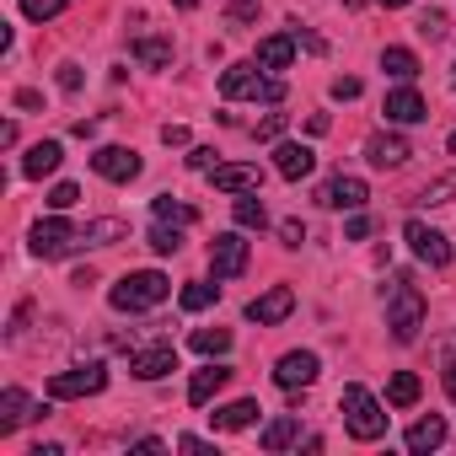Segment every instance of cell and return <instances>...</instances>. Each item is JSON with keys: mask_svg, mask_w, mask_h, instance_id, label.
Segmentation results:
<instances>
[{"mask_svg": "<svg viewBox=\"0 0 456 456\" xmlns=\"http://www.w3.org/2000/svg\"><path fill=\"white\" fill-rule=\"evenodd\" d=\"M338 408H344V429H349L354 440H365V445H370V440H381V435H387V413H381V403H376L360 381H349V387H344Z\"/></svg>", "mask_w": 456, "mask_h": 456, "instance_id": "4", "label": "cell"}, {"mask_svg": "<svg viewBox=\"0 0 456 456\" xmlns=\"http://www.w3.org/2000/svg\"><path fill=\"white\" fill-rule=\"evenodd\" d=\"M232 17H237V22H253V17H258V0H237Z\"/></svg>", "mask_w": 456, "mask_h": 456, "instance_id": "47", "label": "cell"}, {"mask_svg": "<svg viewBox=\"0 0 456 456\" xmlns=\"http://www.w3.org/2000/svg\"><path fill=\"white\" fill-rule=\"evenodd\" d=\"M387 328L397 344H413L424 328V296L408 274H392V285H387Z\"/></svg>", "mask_w": 456, "mask_h": 456, "instance_id": "1", "label": "cell"}, {"mask_svg": "<svg viewBox=\"0 0 456 456\" xmlns=\"http://www.w3.org/2000/svg\"><path fill=\"white\" fill-rule=\"evenodd\" d=\"M134 60L151 65V70H167L172 65V38H134Z\"/></svg>", "mask_w": 456, "mask_h": 456, "instance_id": "30", "label": "cell"}, {"mask_svg": "<svg viewBox=\"0 0 456 456\" xmlns=\"http://www.w3.org/2000/svg\"><path fill=\"white\" fill-rule=\"evenodd\" d=\"M76 237H81V232L65 220V209H54L49 220L33 225V253H38V258H65V253L76 248Z\"/></svg>", "mask_w": 456, "mask_h": 456, "instance_id": "7", "label": "cell"}, {"mask_svg": "<svg viewBox=\"0 0 456 456\" xmlns=\"http://www.w3.org/2000/svg\"><path fill=\"white\" fill-rule=\"evenodd\" d=\"M248 258H253V242H242V232H225L209 242V274L215 280H242Z\"/></svg>", "mask_w": 456, "mask_h": 456, "instance_id": "6", "label": "cell"}, {"mask_svg": "<svg viewBox=\"0 0 456 456\" xmlns=\"http://www.w3.org/2000/svg\"><path fill=\"white\" fill-rule=\"evenodd\" d=\"M92 172L108 177V183H134V177H140V156H134L129 145H102V151L92 156Z\"/></svg>", "mask_w": 456, "mask_h": 456, "instance_id": "11", "label": "cell"}, {"mask_svg": "<svg viewBox=\"0 0 456 456\" xmlns=\"http://www.w3.org/2000/svg\"><path fill=\"white\" fill-rule=\"evenodd\" d=\"M167 296H172V280L156 274V269H134V274H124V280L108 290L113 312H151V306H161Z\"/></svg>", "mask_w": 456, "mask_h": 456, "instance_id": "2", "label": "cell"}, {"mask_svg": "<svg viewBox=\"0 0 456 456\" xmlns=\"http://www.w3.org/2000/svg\"><path fill=\"white\" fill-rule=\"evenodd\" d=\"M220 97L225 102H242V97H253V102H285V81L264 76V65L253 60V65H232V70L220 76Z\"/></svg>", "mask_w": 456, "mask_h": 456, "instance_id": "3", "label": "cell"}, {"mask_svg": "<svg viewBox=\"0 0 456 456\" xmlns=\"http://www.w3.org/2000/svg\"><path fill=\"white\" fill-rule=\"evenodd\" d=\"M403 237H408V248H413V258H419V264H429V269H445V264H451V242L435 232V225L408 220V225H403Z\"/></svg>", "mask_w": 456, "mask_h": 456, "instance_id": "8", "label": "cell"}, {"mask_svg": "<svg viewBox=\"0 0 456 456\" xmlns=\"http://www.w3.org/2000/svg\"><path fill=\"white\" fill-rule=\"evenodd\" d=\"M145 242H151V248L167 258V253H177V248H183V225H172V220H156V232H151Z\"/></svg>", "mask_w": 456, "mask_h": 456, "instance_id": "32", "label": "cell"}, {"mask_svg": "<svg viewBox=\"0 0 456 456\" xmlns=\"http://www.w3.org/2000/svg\"><path fill=\"white\" fill-rule=\"evenodd\" d=\"M151 215H156V220H172V225H193V220H199V209L183 204V199H172V193H156V199H151Z\"/></svg>", "mask_w": 456, "mask_h": 456, "instance_id": "27", "label": "cell"}, {"mask_svg": "<svg viewBox=\"0 0 456 456\" xmlns=\"http://www.w3.org/2000/svg\"><path fill=\"white\" fill-rule=\"evenodd\" d=\"M129 451H134V456H161V451H167V445H161V440H156V435H145V440H134V445H129Z\"/></svg>", "mask_w": 456, "mask_h": 456, "instance_id": "45", "label": "cell"}, {"mask_svg": "<svg viewBox=\"0 0 456 456\" xmlns=\"http://www.w3.org/2000/svg\"><path fill=\"white\" fill-rule=\"evenodd\" d=\"M124 237H129V220H118V215H102V220H86V225H81L76 248H113V242H124Z\"/></svg>", "mask_w": 456, "mask_h": 456, "instance_id": "17", "label": "cell"}, {"mask_svg": "<svg viewBox=\"0 0 456 456\" xmlns=\"http://www.w3.org/2000/svg\"><path fill=\"white\" fill-rule=\"evenodd\" d=\"M413 28H419V38H429V44H435V38H445V17H440V12H424Z\"/></svg>", "mask_w": 456, "mask_h": 456, "instance_id": "38", "label": "cell"}, {"mask_svg": "<svg viewBox=\"0 0 456 456\" xmlns=\"http://www.w3.org/2000/svg\"><path fill=\"white\" fill-rule=\"evenodd\" d=\"M102 387H108V365H102V360L49 376V397H54V403H70V397H97Z\"/></svg>", "mask_w": 456, "mask_h": 456, "instance_id": "5", "label": "cell"}, {"mask_svg": "<svg viewBox=\"0 0 456 456\" xmlns=\"http://www.w3.org/2000/svg\"><path fill=\"white\" fill-rule=\"evenodd\" d=\"M188 167H193V172H209V167H215V151H209V145H193V151H188Z\"/></svg>", "mask_w": 456, "mask_h": 456, "instance_id": "42", "label": "cell"}, {"mask_svg": "<svg viewBox=\"0 0 456 456\" xmlns=\"http://www.w3.org/2000/svg\"><path fill=\"white\" fill-rule=\"evenodd\" d=\"M129 370H134L140 381H161V376H172V370H177V349H172V344L134 349V354H129Z\"/></svg>", "mask_w": 456, "mask_h": 456, "instance_id": "14", "label": "cell"}, {"mask_svg": "<svg viewBox=\"0 0 456 456\" xmlns=\"http://www.w3.org/2000/svg\"><path fill=\"white\" fill-rule=\"evenodd\" d=\"M445 435H451V429H445V419H440V413H429V419H419V424L408 429V440H403V445H408L413 456H429V451H440V445H445Z\"/></svg>", "mask_w": 456, "mask_h": 456, "instance_id": "19", "label": "cell"}, {"mask_svg": "<svg viewBox=\"0 0 456 456\" xmlns=\"http://www.w3.org/2000/svg\"><path fill=\"white\" fill-rule=\"evenodd\" d=\"M17 108H28V113H33V108H44V97H38L33 86H22V92H17Z\"/></svg>", "mask_w": 456, "mask_h": 456, "instance_id": "49", "label": "cell"}, {"mask_svg": "<svg viewBox=\"0 0 456 456\" xmlns=\"http://www.w3.org/2000/svg\"><path fill=\"white\" fill-rule=\"evenodd\" d=\"M209 183L220 193H253V188H264V172L248 161H232V167H209Z\"/></svg>", "mask_w": 456, "mask_h": 456, "instance_id": "15", "label": "cell"}, {"mask_svg": "<svg viewBox=\"0 0 456 456\" xmlns=\"http://www.w3.org/2000/svg\"><path fill=\"white\" fill-rule=\"evenodd\" d=\"M370 232H376V220H370V215H360V209H354V215H349V225H344V242H365V237H370Z\"/></svg>", "mask_w": 456, "mask_h": 456, "instance_id": "37", "label": "cell"}, {"mask_svg": "<svg viewBox=\"0 0 456 456\" xmlns=\"http://www.w3.org/2000/svg\"><path fill=\"white\" fill-rule=\"evenodd\" d=\"M381 70H387L392 81H413V76H419V54L392 44V49H381Z\"/></svg>", "mask_w": 456, "mask_h": 456, "instance_id": "26", "label": "cell"}, {"mask_svg": "<svg viewBox=\"0 0 456 456\" xmlns=\"http://www.w3.org/2000/svg\"><path fill=\"white\" fill-rule=\"evenodd\" d=\"M296 49H301V44H296L290 33H274V38L258 44V65H264V70H290V65H296Z\"/></svg>", "mask_w": 456, "mask_h": 456, "instance_id": "21", "label": "cell"}, {"mask_svg": "<svg viewBox=\"0 0 456 456\" xmlns=\"http://www.w3.org/2000/svg\"><path fill=\"white\" fill-rule=\"evenodd\" d=\"M445 392H451V403H456V360L445 365Z\"/></svg>", "mask_w": 456, "mask_h": 456, "instance_id": "50", "label": "cell"}, {"mask_svg": "<svg viewBox=\"0 0 456 456\" xmlns=\"http://www.w3.org/2000/svg\"><path fill=\"white\" fill-rule=\"evenodd\" d=\"M445 145H451V156H456V134H451V140H445Z\"/></svg>", "mask_w": 456, "mask_h": 456, "instance_id": "52", "label": "cell"}, {"mask_svg": "<svg viewBox=\"0 0 456 456\" xmlns=\"http://www.w3.org/2000/svg\"><path fill=\"white\" fill-rule=\"evenodd\" d=\"M60 86L65 92H81V65H60Z\"/></svg>", "mask_w": 456, "mask_h": 456, "instance_id": "44", "label": "cell"}, {"mask_svg": "<svg viewBox=\"0 0 456 456\" xmlns=\"http://www.w3.org/2000/svg\"><path fill=\"white\" fill-rule=\"evenodd\" d=\"M381 6H387V12H397V6H408V0H381Z\"/></svg>", "mask_w": 456, "mask_h": 456, "instance_id": "51", "label": "cell"}, {"mask_svg": "<svg viewBox=\"0 0 456 456\" xmlns=\"http://www.w3.org/2000/svg\"><path fill=\"white\" fill-rule=\"evenodd\" d=\"M317 199L328 204V209H365V199H370V188H365V177H333V183H322L317 188Z\"/></svg>", "mask_w": 456, "mask_h": 456, "instance_id": "13", "label": "cell"}, {"mask_svg": "<svg viewBox=\"0 0 456 456\" xmlns=\"http://www.w3.org/2000/svg\"><path fill=\"white\" fill-rule=\"evenodd\" d=\"M456 193V172H445V177H435V183H424V193L413 199V204H445Z\"/></svg>", "mask_w": 456, "mask_h": 456, "instance_id": "34", "label": "cell"}, {"mask_svg": "<svg viewBox=\"0 0 456 456\" xmlns=\"http://www.w3.org/2000/svg\"><path fill=\"white\" fill-rule=\"evenodd\" d=\"M312 167H317L312 145H296V140H285V145L274 151V172H280L285 183H301V177H312Z\"/></svg>", "mask_w": 456, "mask_h": 456, "instance_id": "16", "label": "cell"}, {"mask_svg": "<svg viewBox=\"0 0 456 456\" xmlns=\"http://www.w3.org/2000/svg\"><path fill=\"white\" fill-rule=\"evenodd\" d=\"M253 134H258V140H280V134H285V113H269Z\"/></svg>", "mask_w": 456, "mask_h": 456, "instance_id": "39", "label": "cell"}, {"mask_svg": "<svg viewBox=\"0 0 456 456\" xmlns=\"http://www.w3.org/2000/svg\"><path fill=\"white\" fill-rule=\"evenodd\" d=\"M419 392H424V381H419L413 370H397V376L387 381V403H392V408H413Z\"/></svg>", "mask_w": 456, "mask_h": 456, "instance_id": "28", "label": "cell"}, {"mask_svg": "<svg viewBox=\"0 0 456 456\" xmlns=\"http://www.w3.org/2000/svg\"><path fill=\"white\" fill-rule=\"evenodd\" d=\"M381 113H387V124H424L429 118V102L413 92V81H403L397 92H387V108Z\"/></svg>", "mask_w": 456, "mask_h": 456, "instance_id": "12", "label": "cell"}, {"mask_svg": "<svg viewBox=\"0 0 456 456\" xmlns=\"http://www.w3.org/2000/svg\"><path fill=\"white\" fill-rule=\"evenodd\" d=\"M28 419H33V397H28L22 387H6V392H0V435L22 429Z\"/></svg>", "mask_w": 456, "mask_h": 456, "instance_id": "20", "label": "cell"}, {"mask_svg": "<svg viewBox=\"0 0 456 456\" xmlns=\"http://www.w3.org/2000/svg\"><path fill=\"white\" fill-rule=\"evenodd\" d=\"M333 97H338V102H354V97H360V81H354V76H338V81H333Z\"/></svg>", "mask_w": 456, "mask_h": 456, "instance_id": "41", "label": "cell"}, {"mask_svg": "<svg viewBox=\"0 0 456 456\" xmlns=\"http://www.w3.org/2000/svg\"><path fill=\"white\" fill-rule=\"evenodd\" d=\"M296 44H301V49H306V54H322V49H328V44H322V38H317V33H296Z\"/></svg>", "mask_w": 456, "mask_h": 456, "instance_id": "48", "label": "cell"}, {"mask_svg": "<svg viewBox=\"0 0 456 456\" xmlns=\"http://www.w3.org/2000/svg\"><path fill=\"white\" fill-rule=\"evenodd\" d=\"M225 381H232V370H225V365H204V370H193V381H188V403H193V408H204Z\"/></svg>", "mask_w": 456, "mask_h": 456, "instance_id": "23", "label": "cell"}, {"mask_svg": "<svg viewBox=\"0 0 456 456\" xmlns=\"http://www.w3.org/2000/svg\"><path fill=\"white\" fill-rule=\"evenodd\" d=\"M258 403L253 397H242V403H225V408H215L209 419H215V429H248V424H258Z\"/></svg>", "mask_w": 456, "mask_h": 456, "instance_id": "24", "label": "cell"}, {"mask_svg": "<svg viewBox=\"0 0 456 456\" xmlns=\"http://www.w3.org/2000/svg\"><path fill=\"white\" fill-rule=\"evenodd\" d=\"M177 451H188V456H215V445L199 440V435H177Z\"/></svg>", "mask_w": 456, "mask_h": 456, "instance_id": "40", "label": "cell"}, {"mask_svg": "<svg viewBox=\"0 0 456 456\" xmlns=\"http://www.w3.org/2000/svg\"><path fill=\"white\" fill-rule=\"evenodd\" d=\"M408 156H413V145H408L403 134H376V140L365 145V161H370V167H381V172H392V167H403Z\"/></svg>", "mask_w": 456, "mask_h": 456, "instance_id": "18", "label": "cell"}, {"mask_svg": "<svg viewBox=\"0 0 456 456\" xmlns=\"http://www.w3.org/2000/svg\"><path fill=\"white\" fill-rule=\"evenodd\" d=\"M188 344H193L199 354H209V360H215V354L232 349V328H193V338H188Z\"/></svg>", "mask_w": 456, "mask_h": 456, "instance_id": "31", "label": "cell"}, {"mask_svg": "<svg viewBox=\"0 0 456 456\" xmlns=\"http://www.w3.org/2000/svg\"><path fill=\"white\" fill-rule=\"evenodd\" d=\"M296 312V290L290 285H269L258 301H248V322H258V328H274V322H285Z\"/></svg>", "mask_w": 456, "mask_h": 456, "instance_id": "9", "label": "cell"}, {"mask_svg": "<svg viewBox=\"0 0 456 456\" xmlns=\"http://www.w3.org/2000/svg\"><path fill=\"white\" fill-rule=\"evenodd\" d=\"M280 237H285V248H301V242H306V225H301V220H285Z\"/></svg>", "mask_w": 456, "mask_h": 456, "instance_id": "43", "label": "cell"}, {"mask_svg": "<svg viewBox=\"0 0 456 456\" xmlns=\"http://www.w3.org/2000/svg\"><path fill=\"white\" fill-rule=\"evenodd\" d=\"M215 296H220L215 285L193 280V285H183V296H177V301H183V312H204V306H215Z\"/></svg>", "mask_w": 456, "mask_h": 456, "instance_id": "33", "label": "cell"}, {"mask_svg": "<svg viewBox=\"0 0 456 456\" xmlns=\"http://www.w3.org/2000/svg\"><path fill=\"white\" fill-rule=\"evenodd\" d=\"M81 204V188L76 183H54L49 188V209H76Z\"/></svg>", "mask_w": 456, "mask_h": 456, "instance_id": "36", "label": "cell"}, {"mask_svg": "<svg viewBox=\"0 0 456 456\" xmlns=\"http://www.w3.org/2000/svg\"><path fill=\"white\" fill-rule=\"evenodd\" d=\"M70 6V0H22V17L28 22H49V17H60Z\"/></svg>", "mask_w": 456, "mask_h": 456, "instance_id": "35", "label": "cell"}, {"mask_svg": "<svg viewBox=\"0 0 456 456\" xmlns=\"http://www.w3.org/2000/svg\"><path fill=\"white\" fill-rule=\"evenodd\" d=\"M317 370H322V360H317L312 349H290V354H280L274 381H280L285 392H301V387H312V381H317Z\"/></svg>", "mask_w": 456, "mask_h": 456, "instance_id": "10", "label": "cell"}, {"mask_svg": "<svg viewBox=\"0 0 456 456\" xmlns=\"http://www.w3.org/2000/svg\"><path fill=\"white\" fill-rule=\"evenodd\" d=\"M344 6H365V0H344Z\"/></svg>", "mask_w": 456, "mask_h": 456, "instance_id": "53", "label": "cell"}, {"mask_svg": "<svg viewBox=\"0 0 456 456\" xmlns=\"http://www.w3.org/2000/svg\"><path fill=\"white\" fill-rule=\"evenodd\" d=\"M258 440H264V451H290V445L301 440V419H290V413H285V419H274Z\"/></svg>", "mask_w": 456, "mask_h": 456, "instance_id": "29", "label": "cell"}, {"mask_svg": "<svg viewBox=\"0 0 456 456\" xmlns=\"http://www.w3.org/2000/svg\"><path fill=\"white\" fill-rule=\"evenodd\" d=\"M451 76H456V70H451Z\"/></svg>", "mask_w": 456, "mask_h": 456, "instance_id": "54", "label": "cell"}, {"mask_svg": "<svg viewBox=\"0 0 456 456\" xmlns=\"http://www.w3.org/2000/svg\"><path fill=\"white\" fill-rule=\"evenodd\" d=\"M232 215H237V225H242V232H264V225H269V209H264L258 188H253V193H237Z\"/></svg>", "mask_w": 456, "mask_h": 456, "instance_id": "25", "label": "cell"}, {"mask_svg": "<svg viewBox=\"0 0 456 456\" xmlns=\"http://www.w3.org/2000/svg\"><path fill=\"white\" fill-rule=\"evenodd\" d=\"M60 161H65V145L60 140H38L28 151V161H22V177H49V172H60Z\"/></svg>", "mask_w": 456, "mask_h": 456, "instance_id": "22", "label": "cell"}, {"mask_svg": "<svg viewBox=\"0 0 456 456\" xmlns=\"http://www.w3.org/2000/svg\"><path fill=\"white\" fill-rule=\"evenodd\" d=\"M161 140H167V145H188V129H183V124H161Z\"/></svg>", "mask_w": 456, "mask_h": 456, "instance_id": "46", "label": "cell"}]
</instances>
